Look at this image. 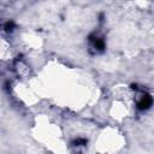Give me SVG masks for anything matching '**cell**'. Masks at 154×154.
Instances as JSON below:
<instances>
[{
	"mask_svg": "<svg viewBox=\"0 0 154 154\" xmlns=\"http://www.w3.org/2000/svg\"><path fill=\"white\" fill-rule=\"evenodd\" d=\"M152 103H153V99H152L149 95H143V96L140 99V101L137 102V107H138L140 109L144 111V109H148V108L152 106Z\"/></svg>",
	"mask_w": 154,
	"mask_h": 154,
	"instance_id": "6da1fadb",
	"label": "cell"
}]
</instances>
